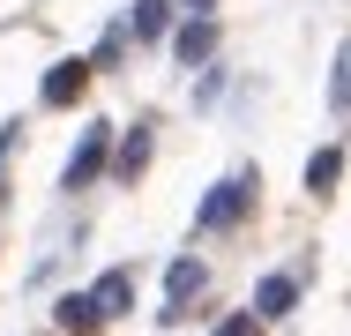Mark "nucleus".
<instances>
[{
    "label": "nucleus",
    "mask_w": 351,
    "mask_h": 336,
    "mask_svg": "<svg viewBox=\"0 0 351 336\" xmlns=\"http://www.w3.org/2000/svg\"><path fill=\"white\" fill-rule=\"evenodd\" d=\"M247 202H254V172H232V180H217L202 209H195V232H232L239 217H247Z\"/></svg>",
    "instance_id": "nucleus-1"
},
{
    "label": "nucleus",
    "mask_w": 351,
    "mask_h": 336,
    "mask_svg": "<svg viewBox=\"0 0 351 336\" xmlns=\"http://www.w3.org/2000/svg\"><path fill=\"white\" fill-rule=\"evenodd\" d=\"M112 172V128L105 120H90V134L75 142V157H68V172H60V195H82L90 180H105Z\"/></svg>",
    "instance_id": "nucleus-2"
},
{
    "label": "nucleus",
    "mask_w": 351,
    "mask_h": 336,
    "mask_svg": "<svg viewBox=\"0 0 351 336\" xmlns=\"http://www.w3.org/2000/svg\"><path fill=\"white\" fill-rule=\"evenodd\" d=\"M172 60L180 67H210L217 60V23L210 15H187V23L172 30Z\"/></svg>",
    "instance_id": "nucleus-3"
},
{
    "label": "nucleus",
    "mask_w": 351,
    "mask_h": 336,
    "mask_svg": "<svg viewBox=\"0 0 351 336\" xmlns=\"http://www.w3.org/2000/svg\"><path fill=\"white\" fill-rule=\"evenodd\" d=\"M202 284H210V269L195 262V254H180V262L165 269V322H180V314H187V299H195Z\"/></svg>",
    "instance_id": "nucleus-4"
},
{
    "label": "nucleus",
    "mask_w": 351,
    "mask_h": 336,
    "mask_svg": "<svg viewBox=\"0 0 351 336\" xmlns=\"http://www.w3.org/2000/svg\"><path fill=\"white\" fill-rule=\"evenodd\" d=\"M90 67H97V60H60V67H45L38 97H45V105H75V97H82V82H90Z\"/></svg>",
    "instance_id": "nucleus-5"
},
{
    "label": "nucleus",
    "mask_w": 351,
    "mask_h": 336,
    "mask_svg": "<svg viewBox=\"0 0 351 336\" xmlns=\"http://www.w3.org/2000/svg\"><path fill=\"white\" fill-rule=\"evenodd\" d=\"M291 307H299V276H262V284H254V314H262V322H284V314H291Z\"/></svg>",
    "instance_id": "nucleus-6"
},
{
    "label": "nucleus",
    "mask_w": 351,
    "mask_h": 336,
    "mask_svg": "<svg viewBox=\"0 0 351 336\" xmlns=\"http://www.w3.org/2000/svg\"><path fill=\"white\" fill-rule=\"evenodd\" d=\"M105 322H112V314L97 307V291H68V299H60V329L90 336V329H105Z\"/></svg>",
    "instance_id": "nucleus-7"
},
{
    "label": "nucleus",
    "mask_w": 351,
    "mask_h": 336,
    "mask_svg": "<svg viewBox=\"0 0 351 336\" xmlns=\"http://www.w3.org/2000/svg\"><path fill=\"white\" fill-rule=\"evenodd\" d=\"M142 165H149V128H128L112 149V180H142Z\"/></svg>",
    "instance_id": "nucleus-8"
},
{
    "label": "nucleus",
    "mask_w": 351,
    "mask_h": 336,
    "mask_svg": "<svg viewBox=\"0 0 351 336\" xmlns=\"http://www.w3.org/2000/svg\"><path fill=\"white\" fill-rule=\"evenodd\" d=\"M128 30H135L142 45H157V38L172 30V0H135V15H128Z\"/></svg>",
    "instance_id": "nucleus-9"
},
{
    "label": "nucleus",
    "mask_w": 351,
    "mask_h": 336,
    "mask_svg": "<svg viewBox=\"0 0 351 336\" xmlns=\"http://www.w3.org/2000/svg\"><path fill=\"white\" fill-rule=\"evenodd\" d=\"M337 172H344V149H337V142H329V149H314V157H306V195H329V187H337Z\"/></svg>",
    "instance_id": "nucleus-10"
},
{
    "label": "nucleus",
    "mask_w": 351,
    "mask_h": 336,
    "mask_svg": "<svg viewBox=\"0 0 351 336\" xmlns=\"http://www.w3.org/2000/svg\"><path fill=\"white\" fill-rule=\"evenodd\" d=\"M90 291H97V307H105V314H128V299H135V276H128V269H105Z\"/></svg>",
    "instance_id": "nucleus-11"
},
{
    "label": "nucleus",
    "mask_w": 351,
    "mask_h": 336,
    "mask_svg": "<svg viewBox=\"0 0 351 336\" xmlns=\"http://www.w3.org/2000/svg\"><path fill=\"white\" fill-rule=\"evenodd\" d=\"M329 112H337V120L351 112V45L337 53V75H329Z\"/></svg>",
    "instance_id": "nucleus-12"
},
{
    "label": "nucleus",
    "mask_w": 351,
    "mask_h": 336,
    "mask_svg": "<svg viewBox=\"0 0 351 336\" xmlns=\"http://www.w3.org/2000/svg\"><path fill=\"white\" fill-rule=\"evenodd\" d=\"M120 38H128V23H112V30L97 38V53H90V60H97V67H120Z\"/></svg>",
    "instance_id": "nucleus-13"
},
{
    "label": "nucleus",
    "mask_w": 351,
    "mask_h": 336,
    "mask_svg": "<svg viewBox=\"0 0 351 336\" xmlns=\"http://www.w3.org/2000/svg\"><path fill=\"white\" fill-rule=\"evenodd\" d=\"M217 336H262V314H254V307H247V314H224Z\"/></svg>",
    "instance_id": "nucleus-14"
},
{
    "label": "nucleus",
    "mask_w": 351,
    "mask_h": 336,
    "mask_svg": "<svg viewBox=\"0 0 351 336\" xmlns=\"http://www.w3.org/2000/svg\"><path fill=\"white\" fill-rule=\"evenodd\" d=\"M217 90H224V75H217V60H210V67H202V90H195V97H202V112L217 105Z\"/></svg>",
    "instance_id": "nucleus-15"
},
{
    "label": "nucleus",
    "mask_w": 351,
    "mask_h": 336,
    "mask_svg": "<svg viewBox=\"0 0 351 336\" xmlns=\"http://www.w3.org/2000/svg\"><path fill=\"white\" fill-rule=\"evenodd\" d=\"M8 149H15V128H0V165H8Z\"/></svg>",
    "instance_id": "nucleus-16"
},
{
    "label": "nucleus",
    "mask_w": 351,
    "mask_h": 336,
    "mask_svg": "<svg viewBox=\"0 0 351 336\" xmlns=\"http://www.w3.org/2000/svg\"><path fill=\"white\" fill-rule=\"evenodd\" d=\"M210 8H217V0H187V15H210Z\"/></svg>",
    "instance_id": "nucleus-17"
}]
</instances>
